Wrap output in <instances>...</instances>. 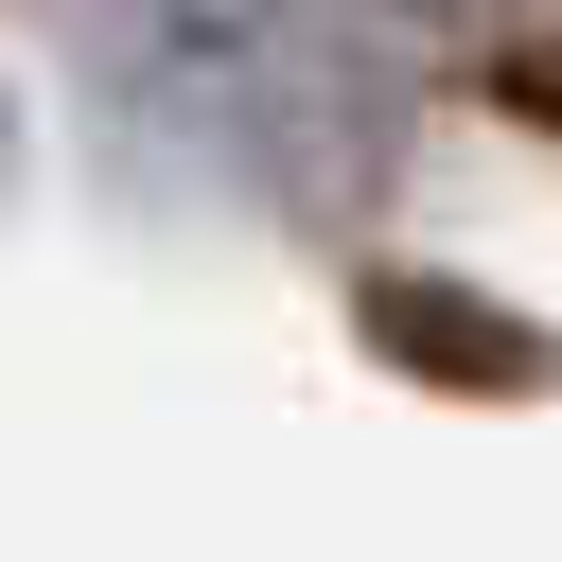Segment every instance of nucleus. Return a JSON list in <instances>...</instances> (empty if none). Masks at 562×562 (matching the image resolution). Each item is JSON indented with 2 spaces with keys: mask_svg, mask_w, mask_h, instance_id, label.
Instances as JSON below:
<instances>
[{
  "mask_svg": "<svg viewBox=\"0 0 562 562\" xmlns=\"http://www.w3.org/2000/svg\"><path fill=\"white\" fill-rule=\"evenodd\" d=\"M228 105H246V140H263V193L281 211H369L386 176H404V88L369 70V53H334L316 18H281L246 70H211Z\"/></svg>",
  "mask_w": 562,
  "mask_h": 562,
  "instance_id": "f257e3e1",
  "label": "nucleus"
},
{
  "mask_svg": "<svg viewBox=\"0 0 562 562\" xmlns=\"http://www.w3.org/2000/svg\"><path fill=\"white\" fill-rule=\"evenodd\" d=\"M351 334H369L404 386H474V404H544V386H562V334H544V316H509V299H474V281H422V263H369V281H351Z\"/></svg>",
  "mask_w": 562,
  "mask_h": 562,
  "instance_id": "f03ea898",
  "label": "nucleus"
},
{
  "mask_svg": "<svg viewBox=\"0 0 562 562\" xmlns=\"http://www.w3.org/2000/svg\"><path fill=\"white\" fill-rule=\"evenodd\" d=\"M105 18H123V35H158V70H193V88H211V70H246L299 0H105Z\"/></svg>",
  "mask_w": 562,
  "mask_h": 562,
  "instance_id": "7ed1b4c3",
  "label": "nucleus"
},
{
  "mask_svg": "<svg viewBox=\"0 0 562 562\" xmlns=\"http://www.w3.org/2000/svg\"><path fill=\"white\" fill-rule=\"evenodd\" d=\"M492 88H509V105H527V123H562V53H509V70H492Z\"/></svg>",
  "mask_w": 562,
  "mask_h": 562,
  "instance_id": "20e7f679",
  "label": "nucleus"
},
{
  "mask_svg": "<svg viewBox=\"0 0 562 562\" xmlns=\"http://www.w3.org/2000/svg\"><path fill=\"white\" fill-rule=\"evenodd\" d=\"M0 176H18V105H0Z\"/></svg>",
  "mask_w": 562,
  "mask_h": 562,
  "instance_id": "39448f33",
  "label": "nucleus"
}]
</instances>
